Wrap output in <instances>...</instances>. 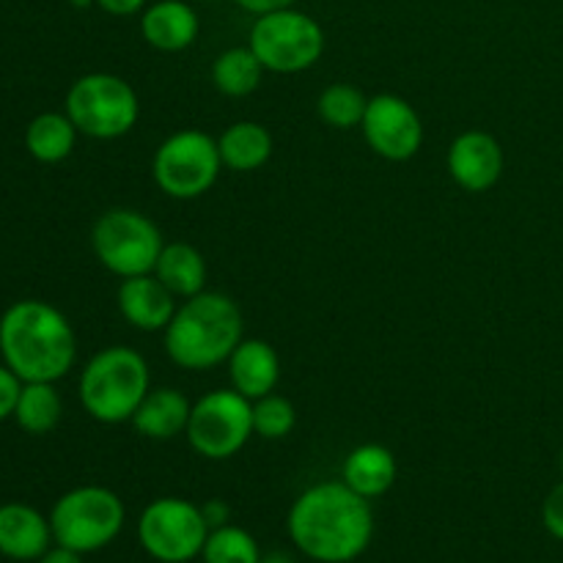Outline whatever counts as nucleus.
Listing matches in <instances>:
<instances>
[{
  "mask_svg": "<svg viewBox=\"0 0 563 563\" xmlns=\"http://www.w3.org/2000/svg\"><path fill=\"white\" fill-rule=\"evenodd\" d=\"M286 528L306 559L350 563L361 559L372 544V500L357 495L344 482L313 484L291 504Z\"/></svg>",
  "mask_w": 563,
  "mask_h": 563,
  "instance_id": "obj_1",
  "label": "nucleus"
},
{
  "mask_svg": "<svg viewBox=\"0 0 563 563\" xmlns=\"http://www.w3.org/2000/svg\"><path fill=\"white\" fill-rule=\"evenodd\" d=\"M0 355L22 383H58L77 361V335L55 306L20 300L0 319Z\"/></svg>",
  "mask_w": 563,
  "mask_h": 563,
  "instance_id": "obj_2",
  "label": "nucleus"
},
{
  "mask_svg": "<svg viewBox=\"0 0 563 563\" xmlns=\"http://www.w3.org/2000/svg\"><path fill=\"white\" fill-rule=\"evenodd\" d=\"M245 339L240 302L223 291H207L179 302L163 333L165 355L185 372H212Z\"/></svg>",
  "mask_w": 563,
  "mask_h": 563,
  "instance_id": "obj_3",
  "label": "nucleus"
},
{
  "mask_svg": "<svg viewBox=\"0 0 563 563\" xmlns=\"http://www.w3.org/2000/svg\"><path fill=\"white\" fill-rule=\"evenodd\" d=\"M152 390V368L146 357L126 344L99 350L80 372L77 394L93 421L119 427L132 421L143 396Z\"/></svg>",
  "mask_w": 563,
  "mask_h": 563,
  "instance_id": "obj_4",
  "label": "nucleus"
},
{
  "mask_svg": "<svg viewBox=\"0 0 563 563\" xmlns=\"http://www.w3.org/2000/svg\"><path fill=\"white\" fill-rule=\"evenodd\" d=\"M64 113L80 135L93 141H115L135 130L141 99L135 88L110 71H91L77 77L66 91Z\"/></svg>",
  "mask_w": 563,
  "mask_h": 563,
  "instance_id": "obj_5",
  "label": "nucleus"
},
{
  "mask_svg": "<svg viewBox=\"0 0 563 563\" xmlns=\"http://www.w3.org/2000/svg\"><path fill=\"white\" fill-rule=\"evenodd\" d=\"M126 509L124 500L108 487L86 484L75 487L55 500L49 511V526H53L55 544L77 550L88 555L108 548L124 531Z\"/></svg>",
  "mask_w": 563,
  "mask_h": 563,
  "instance_id": "obj_6",
  "label": "nucleus"
},
{
  "mask_svg": "<svg viewBox=\"0 0 563 563\" xmlns=\"http://www.w3.org/2000/svg\"><path fill=\"white\" fill-rule=\"evenodd\" d=\"M324 27L300 9H278L258 14L251 25L247 47L262 66L275 75H300L324 55Z\"/></svg>",
  "mask_w": 563,
  "mask_h": 563,
  "instance_id": "obj_7",
  "label": "nucleus"
},
{
  "mask_svg": "<svg viewBox=\"0 0 563 563\" xmlns=\"http://www.w3.org/2000/svg\"><path fill=\"white\" fill-rule=\"evenodd\" d=\"M93 256L115 278L154 273L165 240L159 225L148 214L130 207L108 209L91 229Z\"/></svg>",
  "mask_w": 563,
  "mask_h": 563,
  "instance_id": "obj_8",
  "label": "nucleus"
},
{
  "mask_svg": "<svg viewBox=\"0 0 563 563\" xmlns=\"http://www.w3.org/2000/svg\"><path fill=\"white\" fill-rule=\"evenodd\" d=\"M223 170L218 137L203 130H179L152 157L154 185L174 201H192L218 185Z\"/></svg>",
  "mask_w": 563,
  "mask_h": 563,
  "instance_id": "obj_9",
  "label": "nucleus"
},
{
  "mask_svg": "<svg viewBox=\"0 0 563 563\" xmlns=\"http://www.w3.org/2000/svg\"><path fill=\"white\" fill-rule=\"evenodd\" d=\"M253 434V401L234 388H218L192 405L185 438L203 460L225 462L240 454Z\"/></svg>",
  "mask_w": 563,
  "mask_h": 563,
  "instance_id": "obj_10",
  "label": "nucleus"
},
{
  "mask_svg": "<svg viewBox=\"0 0 563 563\" xmlns=\"http://www.w3.org/2000/svg\"><path fill=\"white\" fill-rule=\"evenodd\" d=\"M201 506L187 498H157L137 517V542L159 563H190L207 544Z\"/></svg>",
  "mask_w": 563,
  "mask_h": 563,
  "instance_id": "obj_11",
  "label": "nucleus"
},
{
  "mask_svg": "<svg viewBox=\"0 0 563 563\" xmlns=\"http://www.w3.org/2000/svg\"><path fill=\"white\" fill-rule=\"evenodd\" d=\"M361 132L368 148L390 163H407L421 152L423 121L418 110L399 93H377L368 99Z\"/></svg>",
  "mask_w": 563,
  "mask_h": 563,
  "instance_id": "obj_12",
  "label": "nucleus"
},
{
  "mask_svg": "<svg viewBox=\"0 0 563 563\" xmlns=\"http://www.w3.org/2000/svg\"><path fill=\"white\" fill-rule=\"evenodd\" d=\"M445 165H449L451 179L465 192H487L504 176V146L498 137L484 130L460 132L451 141Z\"/></svg>",
  "mask_w": 563,
  "mask_h": 563,
  "instance_id": "obj_13",
  "label": "nucleus"
},
{
  "mask_svg": "<svg viewBox=\"0 0 563 563\" xmlns=\"http://www.w3.org/2000/svg\"><path fill=\"white\" fill-rule=\"evenodd\" d=\"M179 297L163 284L154 273L121 278L115 291V306L121 319L143 333H165L179 308Z\"/></svg>",
  "mask_w": 563,
  "mask_h": 563,
  "instance_id": "obj_14",
  "label": "nucleus"
},
{
  "mask_svg": "<svg viewBox=\"0 0 563 563\" xmlns=\"http://www.w3.org/2000/svg\"><path fill=\"white\" fill-rule=\"evenodd\" d=\"M49 517L27 504L0 506V555L11 561H38L53 548Z\"/></svg>",
  "mask_w": 563,
  "mask_h": 563,
  "instance_id": "obj_15",
  "label": "nucleus"
},
{
  "mask_svg": "<svg viewBox=\"0 0 563 563\" xmlns=\"http://www.w3.org/2000/svg\"><path fill=\"white\" fill-rule=\"evenodd\" d=\"M225 366H229L231 388L251 401L275 394L280 383V355L264 339H242Z\"/></svg>",
  "mask_w": 563,
  "mask_h": 563,
  "instance_id": "obj_16",
  "label": "nucleus"
},
{
  "mask_svg": "<svg viewBox=\"0 0 563 563\" xmlns=\"http://www.w3.org/2000/svg\"><path fill=\"white\" fill-rule=\"evenodd\" d=\"M201 31L196 9L185 0H157L141 11V36L159 53H181L192 47Z\"/></svg>",
  "mask_w": 563,
  "mask_h": 563,
  "instance_id": "obj_17",
  "label": "nucleus"
},
{
  "mask_svg": "<svg viewBox=\"0 0 563 563\" xmlns=\"http://www.w3.org/2000/svg\"><path fill=\"white\" fill-rule=\"evenodd\" d=\"M190 410L192 401L181 390L163 385V388H152L143 396L141 407H137L130 423L141 438L163 443V440H174L187 432Z\"/></svg>",
  "mask_w": 563,
  "mask_h": 563,
  "instance_id": "obj_18",
  "label": "nucleus"
},
{
  "mask_svg": "<svg viewBox=\"0 0 563 563\" xmlns=\"http://www.w3.org/2000/svg\"><path fill=\"white\" fill-rule=\"evenodd\" d=\"M399 476L394 451L379 443H363L346 454L341 465V482L366 500L383 498Z\"/></svg>",
  "mask_w": 563,
  "mask_h": 563,
  "instance_id": "obj_19",
  "label": "nucleus"
},
{
  "mask_svg": "<svg viewBox=\"0 0 563 563\" xmlns=\"http://www.w3.org/2000/svg\"><path fill=\"white\" fill-rule=\"evenodd\" d=\"M218 148L223 168L251 174V170L267 165V159L273 157L275 143L267 126H262L258 121H234V124L220 132Z\"/></svg>",
  "mask_w": 563,
  "mask_h": 563,
  "instance_id": "obj_20",
  "label": "nucleus"
},
{
  "mask_svg": "<svg viewBox=\"0 0 563 563\" xmlns=\"http://www.w3.org/2000/svg\"><path fill=\"white\" fill-rule=\"evenodd\" d=\"M154 275L174 291L179 300L196 297L207 289V258L190 242H165Z\"/></svg>",
  "mask_w": 563,
  "mask_h": 563,
  "instance_id": "obj_21",
  "label": "nucleus"
},
{
  "mask_svg": "<svg viewBox=\"0 0 563 563\" xmlns=\"http://www.w3.org/2000/svg\"><path fill=\"white\" fill-rule=\"evenodd\" d=\"M77 135H80V132L71 124L69 115L49 110V113H38L36 119L27 124L25 148L31 152L33 159H38V163L55 165L75 152Z\"/></svg>",
  "mask_w": 563,
  "mask_h": 563,
  "instance_id": "obj_22",
  "label": "nucleus"
},
{
  "mask_svg": "<svg viewBox=\"0 0 563 563\" xmlns=\"http://www.w3.org/2000/svg\"><path fill=\"white\" fill-rule=\"evenodd\" d=\"M64 416V399L55 383H22L20 399L14 407V421L27 434L53 432Z\"/></svg>",
  "mask_w": 563,
  "mask_h": 563,
  "instance_id": "obj_23",
  "label": "nucleus"
},
{
  "mask_svg": "<svg viewBox=\"0 0 563 563\" xmlns=\"http://www.w3.org/2000/svg\"><path fill=\"white\" fill-rule=\"evenodd\" d=\"M262 60L251 47H231L220 53L212 64V82L225 97H251L264 77Z\"/></svg>",
  "mask_w": 563,
  "mask_h": 563,
  "instance_id": "obj_24",
  "label": "nucleus"
},
{
  "mask_svg": "<svg viewBox=\"0 0 563 563\" xmlns=\"http://www.w3.org/2000/svg\"><path fill=\"white\" fill-rule=\"evenodd\" d=\"M368 97L352 82H333L324 88L317 99V113L333 130H352L361 126L363 115H366Z\"/></svg>",
  "mask_w": 563,
  "mask_h": 563,
  "instance_id": "obj_25",
  "label": "nucleus"
},
{
  "mask_svg": "<svg viewBox=\"0 0 563 563\" xmlns=\"http://www.w3.org/2000/svg\"><path fill=\"white\" fill-rule=\"evenodd\" d=\"M203 563H258L262 561V548L256 537L240 526L212 528L207 544L201 550Z\"/></svg>",
  "mask_w": 563,
  "mask_h": 563,
  "instance_id": "obj_26",
  "label": "nucleus"
},
{
  "mask_svg": "<svg viewBox=\"0 0 563 563\" xmlns=\"http://www.w3.org/2000/svg\"><path fill=\"white\" fill-rule=\"evenodd\" d=\"M297 410L286 396L267 394L253 401V432L262 440H284L295 432Z\"/></svg>",
  "mask_w": 563,
  "mask_h": 563,
  "instance_id": "obj_27",
  "label": "nucleus"
},
{
  "mask_svg": "<svg viewBox=\"0 0 563 563\" xmlns=\"http://www.w3.org/2000/svg\"><path fill=\"white\" fill-rule=\"evenodd\" d=\"M542 522L548 528V533H553L555 539L563 542V482L555 484L548 498H544Z\"/></svg>",
  "mask_w": 563,
  "mask_h": 563,
  "instance_id": "obj_28",
  "label": "nucleus"
},
{
  "mask_svg": "<svg viewBox=\"0 0 563 563\" xmlns=\"http://www.w3.org/2000/svg\"><path fill=\"white\" fill-rule=\"evenodd\" d=\"M20 390H22V379L3 363V366H0V421L14 416Z\"/></svg>",
  "mask_w": 563,
  "mask_h": 563,
  "instance_id": "obj_29",
  "label": "nucleus"
},
{
  "mask_svg": "<svg viewBox=\"0 0 563 563\" xmlns=\"http://www.w3.org/2000/svg\"><path fill=\"white\" fill-rule=\"evenodd\" d=\"M93 3L110 16H132V14H141V11L148 5V0H93Z\"/></svg>",
  "mask_w": 563,
  "mask_h": 563,
  "instance_id": "obj_30",
  "label": "nucleus"
},
{
  "mask_svg": "<svg viewBox=\"0 0 563 563\" xmlns=\"http://www.w3.org/2000/svg\"><path fill=\"white\" fill-rule=\"evenodd\" d=\"M201 511H203V520H207L209 531H212V528L229 526L231 509H229V504H225V500H218V498L207 500V504L201 506Z\"/></svg>",
  "mask_w": 563,
  "mask_h": 563,
  "instance_id": "obj_31",
  "label": "nucleus"
},
{
  "mask_svg": "<svg viewBox=\"0 0 563 563\" xmlns=\"http://www.w3.org/2000/svg\"><path fill=\"white\" fill-rule=\"evenodd\" d=\"M240 9L251 11V14H267V11H278V9H289L295 5V0H234Z\"/></svg>",
  "mask_w": 563,
  "mask_h": 563,
  "instance_id": "obj_32",
  "label": "nucleus"
},
{
  "mask_svg": "<svg viewBox=\"0 0 563 563\" xmlns=\"http://www.w3.org/2000/svg\"><path fill=\"white\" fill-rule=\"evenodd\" d=\"M38 563H82V553L64 548V544H55V548H49L47 553L38 559Z\"/></svg>",
  "mask_w": 563,
  "mask_h": 563,
  "instance_id": "obj_33",
  "label": "nucleus"
},
{
  "mask_svg": "<svg viewBox=\"0 0 563 563\" xmlns=\"http://www.w3.org/2000/svg\"><path fill=\"white\" fill-rule=\"evenodd\" d=\"M258 563H297V561L291 559L289 553H280V550H275V553L262 555V561H258Z\"/></svg>",
  "mask_w": 563,
  "mask_h": 563,
  "instance_id": "obj_34",
  "label": "nucleus"
},
{
  "mask_svg": "<svg viewBox=\"0 0 563 563\" xmlns=\"http://www.w3.org/2000/svg\"><path fill=\"white\" fill-rule=\"evenodd\" d=\"M75 9H88V5H93V0H69Z\"/></svg>",
  "mask_w": 563,
  "mask_h": 563,
  "instance_id": "obj_35",
  "label": "nucleus"
},
{
  "mask_svg": "<svg viewBox=\"0 0 563 563\" xmlns=\"http://www.w3.org/2000/svg\"><path fill=\"white\" fill-rule=\"evenodd\" d=\"M561 471H563V454H561Z\"/></svg>",
  "mask_w": 563,
  "mask_h": 563,
  "instance_id": "obj_36",
  "label": "nucleus"
}]
</instances>
